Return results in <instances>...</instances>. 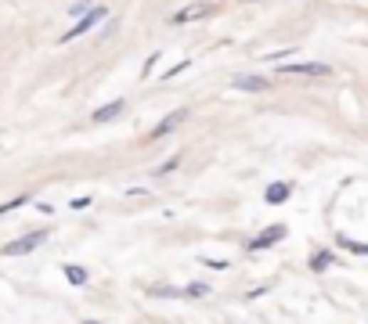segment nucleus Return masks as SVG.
I'll return each instance as SVG.
<instances>
[{
    "mask_svg": "<svg viewBox=\"0 0 368 324\" xmlns=\"http://www.w3.org/2000/svg\"><path fill=\"white\" fill-rule=\"evenodd\" d=\"M101 18H105V8H90V11H83V15H80V22H76V26H69V29L62 33V43H69V40H76V36L90 33Z\"/></svg>",
    "mask_w": 368,
    "mask_h": 324,
    "instance_id": "f257e3e1",
    "label": "nucleus"
},
{
    "mask_svg": "<svg viewBox=\"0 0 368 324\" xmlns=\"http://www.w3.org/2000/svg\"><path fill=\"white\" fill-rule=\"evenodd\" d=\"M152 296H181V288H170V285L167 288H152Z\"/></svg>",
    "mask_w": 368,
    "mask_h": 324,
    "instance_id": "dca6fc26",
    "label": "nucleus"
},
{
    "mask_svg": "<svg viewBox=\"0 0 368 324\" xmlns=\"http://www.w3.org/2000/svg\"><path fill=\"white\" fill-rule=\"evenodd\" d=\"M336 242H340L343 249H350L354 256H364V252H368V245H364V242H357V238H350V234H336Z\"/></svg>",
    "mask_w": 368,
    "mask_h": 324,
    "instance_id": "9b49d317",
    "label": "nucleus"
},
{
    "mask_svg": "<svg viewBox=\"0 0 368 324\" xmlns=\"http://www.w3.org/2000/svg\"><path fill=\"white\" fill-rule=\"evenodd\" d=\"M123 108H127V101H123V97H116V101H109V104H101V108H98V112H94L90 119H94V123H109V119H120V116H123Z\"/></svg>",
    "mask_w": 368,
    "mask_h": 324,
    "instance_id": "0eeeda50",
    "label": "nucleus"
},
{
    "mask_svg": "<svg viewBox=\"0 0 368 324\" xmlns=\"http://www.w3.org/2000/svg\"><path fill=\"white\" fill-rule=\"evenodd\" d=\"M83 11H90V4H87V0H80V4H73V15H76V18H80Z\"/></svg>",
    "mask_w": 368,
    "mask_h": 324,
    "instance_id": "f3484780",
    "label": "nucleus"
},
{
    "mask_svg": "<svg viewBox=\"0 0 368 324\" xmlns=\"http://www.w3.org/2000/svg\"><path fill=\"white\" fill-rule=\"evenodd\" d=\"M177 162H181V155H174V158H167L163 166H155V177H167V173H174L177 170Z\"/></svg>",
    "mask_w": 368,
    "mask_h": 324,
    "instance_id": "ddd939ff",
    "label": "nucleus"
},
{
    "mask_svg": "<svg viewBox=\"0 0 368 324\" xmlns=\"http://www.w3.org/2000/svg\"><path fill=\"white\" fill-rule=\"evenodd\" d=\"M285 238V227L282 224H275V227H268V231H260L253 242H249V252H264V249H271L275 242H282Z\"/></svg>",
    "mask_w": 368,
    "mask_h": 324,
    "instance_id": "39448f33",
    "label": "nucleus"
},
{
    "mask_svg": "<svg viewBox=\"0 0 368 324\" xmlns=\"http://www.w3.org/2000/svg\"><path fill=\"white\" fill-rule=\"evenodd\" d=\"M188 65H191V62H188V58H184V62H177V65H174V69H167V76H163V80H174V76H181V72H184V69H188Z\"/></svg>",
    "mask_w": 368,
    "mask_h": 324,
    "instance_id": "4468645a",
    "label": "nucleus"
},
{
    "mask_svg": "<svg viewBox=\"0 0 368 324\" xmlns=\"http://www.w3.org/2000/svg\"><path fill=\"white\" fill-rule=\"evenodd\" d=\"M332 263H336V256H332V252H325V249H322V252H318V256H314V259H310V270H329V266H332Z\"/></svg>",
    "mask_w": 368,
    "mask_h": 324,
    "instance_id": "f8f14e48",
    "label": "nucleus"
},
{
    "mask_svg": "<svg viewBox=\"0 0 368 324\" xmlns=\"http://www.w3.org/2000/svg\"><path fill=\"white\" fill-rule=\"evenodd\" d=\"M83 324H98V320H83Z\"/></svg>",
    "mask_w": 368,
    "mask_h": 324,
    "instance_id": "6ab92c4d",
    "label": "nucleus"
},
{
    "mask_svg": "<svg viewBox=\"0 0 368 324\" xmlns=\"http://www.w3.org/2000/svg\"><path fill=\"white\" fill-rule=\"evenodd\" d=\"M155 62H159V50H155V54H152V58H148V62H144V76H148V72H152V69H155Z\"/></svg>",
    "mask_w": 368,
    "mask_h": 324,
    "instance_id": "a211bd4d",
    "label": "nucleus"
},
{
    "mask_svg": "<svg viewBox=\"0 0 368 324\" xmlns=\"http://www.w3.org/2000/svg\"><path fill=\"white\" fill-rule=\"evenodd\" d=\"M289 195H293V184L282 180V184H271V188L264 191V202H268V205H282V202H289Z\"/></svg>",
    "mask_w": 368,
    "mask_h": 324,
    "instance_id": "6e6552de",
    "label": "nucleus"
},
{
    "mask_svg": "<svg viewBox=\"0 0 368 324\" xmlns=\"http://www.w3.org/2000/svg\"><path fill=\"white\" fill-rule=\"evenodd\" d=\"M282 76H332V69L325 62H296V65H282Z\"/></svg>",
    "mask_w": 368,
    "mask_h": 324,
    "instance_id": "7ed1b4c3",
    "label": "nucleus"
},
{
    "mask_svg": "<svg viewBox=\"0 0 368 324\" xmlns=\"http://www.w3.org/2000/svg\"><path fill=\"white\" fill-rule=\"evenodd\" d=\"M47 242V231H33V234H22V238H15V242H8L4 245V256H26V252H33L36 245H43Z\"/></svg>",
    "mask_w": 368,
    "mask_h": 324,
    "instance_id": "f03ea898",
    "label": "nucleus"
},
{
    "mask_svg": "<svg viewBox=\"0 0 368 324\" xmlns=\"http://www.w3.org/2000/svg\"><path fill=\"white\" fill-rule=\"evenodd\" d=\"M184 119H188V108H177V112H170V116H167L163 123H155V126H152V134H148L144 141H159V137L174 134V130H177V126H181Z\"/></svg>",
    "mask_w": 368,
    "mask_h": 324,
    "instance_id": "20e7f679",
    "label": "nucleus"
},
{
    "mask_svg": "<svg viewBox=\"0 0 368 324\" xmlns=\"http://www.w3.org/2000/svg\"><path fill=\"white\" fill-rule=\"evenodd\" d=\"M62 274L69 278V285H87V270H83V266H76V263H65V266H62Z\"/></svg>",
    "mask_w": 368,
    "mask_h": 324,
    "instance_id": "9d476101",
    "label": "nucleus"
},
{
    "mask_svg": "<svg viewBox=\"0 0 368 324\" xmlns=\"http://www.w3.org/2000/svg\"><path fill=\"white\" fill-rule=\"evenodd\" d=\"M209 11H214V4H188V8H181L177 15H170V26H184V22H195V18H206Z\"/></svg>",
    "mask_w": 368,
    "mask_h": 324,
    "instance_id": "423d86ee",
    "label": "nucleus"
},
{
    "mask_svg": "<svg viewBox=\"0 0 368 324\" xmlns=\"http://www.w3.org/2000/svg\"><path fill=\"white\" fill-rule=\"evenodd\" d=\"M206 292H209L206 285H188V288H184V296H191V299H199V296H206Z\"/></svg>",
    "mask_w": 368,
    "mask_h": 324,
    "instance_id": "2eb2a0df",
    "label": "nucleus"
},
{
    "mask_svg": "<svg viewBox=\"0 0 368 324\" xmlns=\"http://www.w3.org/2000/svg\"><path fill=\"white\" fill-rule=\"evenodd\" d=\"M231 87L235 90H271V80H264V76H238V80H231Z\"/></svg>",
    "mask_w": 368,
    "mask_h": 324,
    "instance_id": "1a4fd4ad",
    "label": "nucleus"
}]
</instances>
